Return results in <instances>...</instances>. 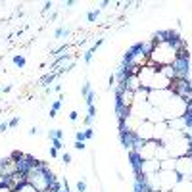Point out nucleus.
I'll list each match as a JSON object with an SVG mask.
<instances>
[{
    "label": "nucleus",
    "mask_w": 192,
    "mask_h": 192,
    "mask_svg": "<svg viewBox=\"0 0 192 192\" xmlns=\"http://www.w3.org/2000/svg\"><path fill=\"white\" fill-rule=\"evenodd\" d=\"M175 35L171 33V39L158 42L152 50H150V62L158 63V66L165 67V66H173L175 60L179 58V46H177V39H173Z\"/></svg>",
    "instance_id": "obj_1"
},
{
    "label": "nucleus",
    "mask_w": 192,
    "mask_h": 192,
    "mask_svg": "<svg viewBox=\"0 0 192 192\" xmlns=\"http://www.w3.org/2000/svg\"><path fill=\"white\" fill-rule=\"evenodd\" d=\"M190 140L192 138L186 137L183 131H171V129H169L167 134L161 140V146L167 150L169 158L177 160V158H181V156L190 154Z\"/></svg>",
    "instance_id": "obj_2"
},
{
    "label": "nucleus",
    "mask_w": 192,
    "mask_h": 192,
    "mask_svg": "<svg viewBox=\"0 0 192 192\" xmlns=\"http://www.w3.org/2000/svg\"><path fill=\"white\" fill-rule=\"evenodd\" d=\"M25 181L33 184L39 192H50L52 188V175L42 165H31L29 171L25 173Z\"/></svg>",
    "instance_id": "obj_3"
},
{
    "label": "nucleus",
    "mask_w": 192,
    "mask_h": 192,
    "mask_svg": "<svg viewBox=\"0 0 192 192\" xmlns=\"http://www.w3.org/2000/svg\"><path fill=\"white\" fill-rule=\"evenodd\" d=\"M175 171L179 173L181 179H190L192 181V154L181 156L175 160Z\"/></svg>",
    "instance_id": "obj_4"
},
{
    "label": "nucleus",
    "mask_w": 192,
    "mask_h": 192,
    "mask_svg": "<svg viewBox=\"0 0 192 192\" xmlns=\"http://www.w3.org/2000/svg\"><path fill=\"white\" fill-rule=\"evenodd\" d=\"M134 137H137L138 140H142V142L154 140V123H150V121H142V123L137 127V131H134Z\"/></svg>",
    "instance_id": "obj_5"
},
{
    "label": "nucleus",
    "mask_w": 192,
    "mask_h": 192,
    "mask_svg": "<svg viewBox=\"0 0 192 192\" xmlns=\"http://www.w3.org/2000/svg\"><path fill=\"white\" fill-rule=\"evenodd\" d=\"M171 192H192V181L190 179H181L171 188Z\"/></svg>",
    "instance_id": "obj_6"
},
{
    "label": "nucleus",
    "mask_w": 192,
    "mask_h": 192,
    "mask_svg": "<svg viewBox=\"0 0 192 192\" xmlns=\"http://www.w3.org/2000/svg\"><path fill=\"white\" fill-rule=\"evenodd\" d=\"M160 169H163V171H175V160L167 158V160L160 161Z\"/></svg>",
    "instance_id": "obj_7"
},
{
    "label": "nucleus",
    "mask_w": 192,
    "mask_h": 192,
    "mask_svg": "<svg viewBox=\"0 0 192 192\" xmlns=\"http://www.w3.org/2000/svg\"><path fill=\"white\" fill-rule=\"evenodd\" d=\"M12 192H39V190L35 188L33 184H29V183H23V184H19L17 188H13Z\"/></svg>",
    "instance_id": "obj_8"
},
{
    "label": "nucleus",
    "mask_w": 192,
    "mask_h": 192,
    "mask_svg": "<svg viewBox=\"0 0 192 192\" xmlns=\"http://www.w3.org/2000/svg\"><path fill=\"white\" fill-rule=\"evenodd\" d=\"M94 52H96V48H94V46H90L88 50L85 52V58H83L85 63H90V62H92V56H94Z\"/></svg>",
    "instance_id": "obj_9"
},
{
    "label": "nucleus",
    "mask_w": 192,
    "mask_h": 192,
    "mask_svg": "<svg viewBox=\"0 0 192 192\" xmlns=\"http://www.w3.org/2000/svg\"><path fill=\"white\" fill-rule=\"evenodd\" d=\"M69 35V29H63V27H58V29L54 31V37L56 39H60V37H67Z\"/></svg>",
    "instance_id": "obj_10"
},
{
    "label": "nucleus",
    "mask_w": 192,
    "mask_h": 192,
    "mask_svg": "<svg viewBox=\"0 0 192 192\" xmlns=\"http://www.w3.org/2000/svg\"><path fill=\"white\" fill-rule=\"evenodd\" d=\"M98 16H100V10H98V8H96V10H90V12L87 13V19L92 23V21H96V17H98Z\"/></svg>",
    "instance_id": "obj_11"
},
{
    "label": "nucleus",
    "mask_w": 192,
    "mask_h": 192,
    "mask_svg": "<svg viewBox=\"0 0 192 192\" xmlns=\"http://www.w3.org/2000/svg\"><path fill=\"white\" fill-rule=\"evenodd\" d=\"M13 63H16L17 67H23V66H25V58H23L21 54H19V56H13Z\"/></svg>",
    "instance_id": "obj_12"
},
{
    "label": "nucleus",
    "mask_w": 192,
    "mask_h": 192,
    "mask_svg": "<svg viewBox=\"0 0 192 192\" xmlns=\"http://www.w3.org/2000/svg\"><path fill=\"white\" fill-rule=\"evenodd\" d=\"M88 92H90V81H85L83 88H81V94L83 96H88Z\"/></svg>",
    "instance_id": "obj_13"
},
{
    "label": "nucleus",
    "mask_w": 192,
    "mask_h": 192,
    "mask_svg": "<svg viewBox=\"0 0 192 192\" xmlns=\"http://www.w3.org/2000/svg\"><path fill=\"white\" fill-rule=\"evenodd\" d=\"M50 140H52V148H56V150H62V148H63L60 138H50Z\"/></svg>",
    "instance_id": "obj_14"
},
{
    "label": "nucleus",
    "mask_w": 192,
    "mask_h": 192,
    "mask_svg": "<svg viewBox=\"0 0 192 192\" xmlns=\"http://www.w3.org/2000/svg\"><path fill=\"white\" fill-rule=\"evenodd\" d=\"M77 192H87V183H85V181L77 183Z\"/></svg>",
    "instance_id": "obj_15"
},
{
    "label": "nucleus",
    "mask_w": 192,
    "mask_h": 192,
    "mask_svg": "<svg viewBox=\"0 0 192 192\" xmlns=\"http://www.w3.org/2000/svg\"><path fill=\"white\" fill-rule=\"evenodd\" d=\"M92 137H94V129L87 127V129H85V138H92Z\"/></svg>",
    "instance_id": "obj_16"
},
{
    "label": "nucleus",
    "mask_w": 192,
    "mask_h": 192,
    "mask_svg": "<svg viewBox=\"0 0 192 192\" xmlns=\"http://www.w3.org/2000/svg\"><path fill=\"white\" fill-rule=\"evenodd\" d=\"M75 140H79V142H85L87 138H85V131H77L75 133Z\"/></svg>",
    "instance_id": "obj_17"
},
{
    "label": "nucleus",
    "mask_w": 192,
    "mask_h": 192,
    "mask_svg": "<svg viewBox=\"0 0 192 192\" xmlns=\"http://www.w3.org/2000/svg\"><path fill=\"white\" fill-rule=\"evenodd\" d=\"M94 98H96V94L90 90V92H88V96H87V104H88V106H92V104H94Z\"/></svg>",
    "instance_id": "obj_18"
},
{
    "label": "nucleus",
    "mask_w": 192,
    "mask_h": 192,
    "mask_svg": "<svg viewBox=\"0 0 192 192\" xmlns=\"http://www.w3.org/2000/svg\"><path fill=\"white\" fill-rule=\"evenodd\" d=\"M52 81H54V75L50 73V75H46V77H42V81H40V83H42V85H48V83H52Z\"/></svg>",
    "instance_id": "obj_19"
},
{
    "label": "nucleus",
    "mask_w": 192,
    "mask_h": 192,
    "mask_svg": "<svg viewBox=\"0 0 192 192\" xmlns=\"http://www.w3.org/2000/svg\"><path fill=\"white\" fill-rule=\"evenodd\" d=\"M62 161H63V163H71V154H69V152H63Z\"/></svg>",
    "instance_id": "obj_20"
},
{
    "label": "nucleus",
    "mask_w": 192,
    "mask_h": 192,
    "mask_svg": "<svg viewBox=\"0 0 192 192\" xmlns=\"http://www.w3.org/2000/svg\"><path fill=\"white\" fill-rule=\"evenodd\" d=\"M8 127H10V123H8V121H0V133L8 131Z\"/></svg>",
    "instance_id": "obj_21"
},
{
    "label": "nucleus",
    "mask_w": 192,
    "mask_h": 192,
    "mask_svg": "<svg viewBox=\"0 0 192 192\" xmlns=\"http://www.w3.org/2000/svg\"><path fill=\"white\" fill-rule=\"evenodd\" d=\"M75 150H85V142H79V140H75Z\"/></svg>",
    "instance_id": "obj_22"
},
{
    "label": "nucleus",
    "mask_w": 192,
    "mask_h": 192,
    "mask_svg": "<svg viewBox=\"0 0 192 192\" xmlns=\"http://www.w3.org/2000/svg\"><path fill=\"white\" fill-rule=\"evenodd\" d=\"M60 108H62V100H56V102L52 104V110H56V111H58Z\"/></svg>",
    "instance_id": "obj_23"
},
{
    "label": "nucleus",
    "mask_w": 192,
    "mask_h": 192,
    "mask_svg": "<svg viewBox=\"0 0 192 192\" xmlns=\"http://www.w3.org/2000/svg\"><path fill=\"white\" fill-rule=\"evenodd\" d=\"M40 131H39V127H31V129H29V134H31V137H35V134H39Z\"/></svg>",
    "instance_id": "obj_24"
},
{
    "label": "nucleus",
    "mask_w": 192,
    "mask_h": 192,
    "mask_svg": "<svg viewBox=\"0 0 192 192\" xmlns=\"http://www.w3.org/2000/svg\"><path fill=\"white\" fill-rule=\"evenodd\" d=\"M77 117H79V113H77V111H71V113H69V119H71V121H77Z\"/></svg>",
    "instance_id": "obj_25"
},
{
    "label": "nucleus",
    "mask_w": 192,
    "mask_h": 192,
    "mask_svg": "<svg viewBox=\"0 0 192 192\" xmlns=\"http://www.w3.org/2000/svg\"><path fill=\"white\" fill-rule=\"evenodd\" d=\"M115 79H117V77H115V75H110V79H108V83H110V87H113V85H115Z\"/></svg>",
    "instance_id": "obj_26"
},
{
    "label": "nucleus",
    "mask_w": 192,
    "mask_h": 192,
    "mask_svg": "<svg viewBox=\"0 0 192 192\" xmlns=\"http://www.w3.org/2000/svg\"><path fill=\"white\" fill-rule=\"evenodd\" d=\"M17 123H19V117H13V119H12V121H10V127H16Z\"/></svg>",
    "instance_id": "obj_27"
},
{
    "label": "nucleus",
    "mask_w": 192,
    "mask_h": 192,
    "mask_svg": "<svg viewBox=\"0 0 192 192\" xmlns=\"http://www.w3.org/2000/svg\"><path fill=\"white\" fill-rule=\"evenodd\" d=\"M50 156H52V158H56V156H58V150H56V148H50Z\"/></svg>",
    "instance_id": "obj_28"
},
{
    "label": "nucleus",
    "mask_w": 192,
    "mask_h": 192,
    "mask_svg": "<svg viewBox=\"0 0 192 192\" xmlns=\"http://www.w3.org/2000/svg\"><path fill=\"white\" fill-rule=\"evenodd\" d=\"M50 8H52V2H46V4H44V12H48Z\"/></svg>",
    "instance_id": "obj_29"
},
{
    "label": "nucleus",
    "mask_w": 192,
    "mask_h": 192,
    "mask_svg": "<svg viewBox=\"0 0 192 192\" xmlns=\"http://www.w3.org/2000/svg\"><path fill=\"white\" fill-rule=\"evenodd\" d=\"M56 115H58V111H56V110H50V119H54Z\"/></svg>",
    "instance_id": "obj_30"
},
{
    "label": "nucleus",
    "mask_w": 192,
    "mask_h": 192,
    "mask_svg": "<svg viewBox=\"0 0 192 192\" xmlns=\"http://www.w3.org/2000/svg\"><path fill=\"white\" fill-rule=\"evenodd\" d=\"M0 92H2V90H0Z\"/></svg>",
    "instance_id": "obj_31"
}]
</instances>
